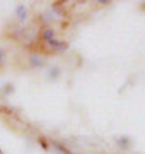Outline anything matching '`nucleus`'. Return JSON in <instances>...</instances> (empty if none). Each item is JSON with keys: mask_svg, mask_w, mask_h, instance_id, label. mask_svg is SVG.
<instances>
[{"mask_svg": "<svg viewBox=\"0 0 145 154\" xmlns=\"http://www.w3.org/2000/svg\"><path fill=\"white\" fill-rule=\"evenodd\" d=\"M16 12H17V19H19V21H21V22L26 21V17H28V11H26V7H24V5H17Z\"/></svg>", "mask_w": 145, "mask_h": 154, "instance_id": "f257e3e1", "label": "nucleus"}, {"mask_svg": "<svg viewBox=\"0 0 145 154\" xmlns=\"http://www.w3.org/2000/svg\"><path fill=\"white\" fill-rule=\"evenodd\" d=\"M43 38L46 39V41H51V39H55V31H53V29H45V31H43Z\"/></svg>", "mask_w": 145, "mask_h": 154, "instance_id": "f03ea898", "label": "nucleus"}, {"mask_svg": "<svg viewBox=\"0 0 145 154\" xmlns=\"http://www.w3.org/2000/svg\"><path fill=\"white\" fill-rule=\"evenodd\" d=\"M67 48H68V45L63 43V41H58V43L55 45V50H56V51H65Z\"/></svg>", "mask_w": 145, "mask_h": 154, "instance_id": "7ed1b4c3", "label": "nucleus"}, {"mask_svg": "<svg viewBox=\"0 0 145 154\" xmlns=\"http://www.w3.org/2000/svg\"><path fill=\"white\" fill-rule=\"evenodd\" d=\"M118 144H120L121 147H128V137H121V139H118Z\"/></svg>", "mask_w": 145, "mask_h": 154, "instance_id": "20e7f679", "label": "nucleus"}, {"mask_svg": "<svg viewBox=\"0 0 145 154\" xmlns=\"http://www.w3.org/2000/svg\"><path fill=\"white\" fill-rule=\"evenodd\" d=\"M50 72H51V74H50L51 79H56V77H58V72H60V69H58V67H53Z\"/></svg>", "mask_w": 145, "mask_h": 154, "instance_id": "39448f33", "label": "nucleus"}, {"mask_svg": "<svg viewBox=\"0 0 145 154\" xmlns=\"http://www.w3.org/2000/svg\"><path fill=\"white\" fill-rule=\"evenodd\" d=\"M31 63H33L34 67H41L43 65V60H38L36 57H33V58H31Z\"/></svg>", "mask_w": 145, "mask_h": 154, "instance_id": "423d86ee", "label": "nucleus"}, {"mask_svg": "<svg viewBox=\"0 0 145 154\" xmlns=\"http://www.w3.org/2000/svg\"><path fill=\"white\" fill-rule=\"evenodd\" d=\"M0 154H4V152H0Z\"/></svg>", "mask_w": 145, "mask_h": 154, "instance_id": "0eeeda50", "label": "nucleus"}]
</instances>
